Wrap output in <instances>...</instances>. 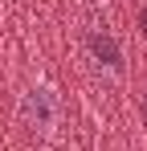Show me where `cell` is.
I'll return each instance as SVG.
<instances>
[{"label":"cell","mask_w":147,"mask_h":151,"mask_svg":"<svg viewBox=\"0 0 147 151\" xmlns=\"http://www.w3.org/2000/svg\"><path fill=\"white\" fill-rule=\"evenodd\" d=\"M139 33H143V37H147V4H143V8H139Z\"/></svg>","instance_id":"obj_3"},{"label":"cell","mask_w":147,"mask_h":151,"mask_svg":"<svg viewBox=\"0 0 147 151\" xmlns=\"http://www.w3.org/2000/svg\"><path fill=\"white\" fill-rule=\"evenodd\" d=\"M86 49H90V57H94L102 70L122 74V49H119V41H115V33H106V29H90Z\"/></svg>","instance_id":"obj_2"},{"label":"cell","mask_w":147,"mask_h":151,"mask_svg":"<svg viewBox=\"0 0 147 151\" xmlns=\"http://www.w3.org/2000/svg\"><path fill=\"white\" fill-rule=\"evenodd\" d=\"M143 119H147V94H143Z\"/></svg>","instance_id":"obj_4"},{"label":"cell","mask_w":147,"mask_h":151,"mask_svg":"<svg viewBox=\"0 0 147 151\" xmlns=\"http://www.w3.org/2000/svg\"><path fill=\"white\" fill-rule=\"evenodd\" d=\"M17 119H21V127H29L33 135L49 139V135L57 131V123H61V98H57V90H53L49 82H33L21 94V102H17Z\"/></svg>","instance_id":"obj_1"}]
</instances>
